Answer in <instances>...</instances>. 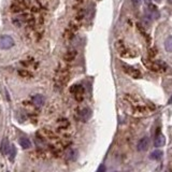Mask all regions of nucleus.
<instances>
[{
  "label": "nucleus",
  "mask_w": 172,
  "mask_h": 172,
  "mask_svg": "<svg viewBox=\"0 0 172 172\" xmlns=\"http://www.w3.org/2000/svg\"><path fill=\"white\" fill-rule=\"evenodd\" d=\"M69 78H70V72L68 67L65 65H60L55 74V84L59 86V87H62V86L67 84L68 81H69Z\"/></svg>",
  "instance_id": "obj_1"
},
{
  "label": "nucleus",
  "mask_w": 172,
  "mask_h": 172,
  "mask_svg": "<svg viewBox=\"0 0 172 172\" xmlns=\"http://www.w3.org/2000/svg\"><path fill=\"white\" fill-rule=\"evenodd\" d=\"M143 64L148 69L152 70L154 72H165L167 70V65L162 62H153L150 59H144L143 58Z\"/></svg>",
  "instance_id": "obj_2"
},
{
  "label": "nucleus",
  "mask_w": 172,
  "mask_h": 172,
  "mask_svg": "<svg viewBox=\"0 0 172 172\" xmlns=\"http://www.w3.org/2000/svg\"><path fill=\"white\" fill-rule=\"evenodd\" d=\"M70 92L74 96V99L76 101H82L84 97V88L80 84H74L70 88Z\"/></svg>",
  "instance_id": "obj_3"
},
{
  "label": "nucleus",
  "mask_w": 172,
  "mask_h": 172,
  "mask_svg": "<svg viewBox=\"0 0 172 172\" xmlns=\"http://www.w3.org/2000/svg\"><path fill=\"white\" fill-rule=\"evenodd\" d=\"M14 45V40L11 36H1L0 37V49H9Z\"/></svg>",
  "instance_id": "obj_4"
},
{
  "label": "nucleus",
  "mask_w": 172,
  "mask_h": 172,
  "mask_svg": "<svg viewBox=\"0 0 172 172\" xmlns=\"http://www.w3.org/2000/svg\"><path fill=\"white\" fill-rule=\"evenodd\" d=\"M145 13H146V17H148L150 19H158L160 16L159 11H158L157 8H156L155 6H153V4H148V8L146 9Z\"/></svg>",
  "instance_id": "obj_5"
},
{
  "label": "nucleus",
  "mask_w": 172,
  "mask_h": 172,
  "mask_svg": "<svg viewBox=\"0 0 172 172\" xmlns=\"http://www.w3.org/2000/svg\"><path fill=\"white\" fill-rule=\"evenodd\" d=\"M123 69H124V71L128 74V75L131 76V78H133V79H140L141 78V72H140L139 70L135 69V68L130 67V66H127V65H123Z\"/></svg>",
  "instance_id": "obj_6"
},
{
  "label": "nucleus",
  "mask_w": 172,
  "mask_h": 172,
  "mask_svg": "<svg viewBox=\"0 0 172 172\" xmlns=\"http://www.w3.org/2000/svg\"><path fill=\"white\" fill-rule=\"evenodd\" d=\"M92 114V112L90 109L84 108V109H82V110H80V112H79V118H80L81 122L86 123V122H88L90 119Z\"/></svg>",
  "instance_id": "obj_7"
},
{
  "label": "nucleus",
  "mask_w": 172,
  "mask_h": 172,
  "mask_svg": "<svg viewBox=\"0 0 172 172\" xmlns=\"http://www.w3.org/2000/svg\"><path fill=\"white\" fill-rule=\"evenodd\" d=\"M165 144H166V137H165L161 132H158L157 135H156L154 145H155L156 148H161V146H164Z\"/></svg>",
  "instance_id": "obj_8"
},
{
  "label": "nucleus",
  "mask_w": 172,
  "mask_h": 172,
  "mask_svg": "<svg viewBox=\"0 0 172 172\" xmlns=\"http://www.w3.org/2000/svg\"><path fill=\"white\" fill-rule=\"evenodd\" d=\"M148 145H150V140H148V138L144 137L142 138L141 140H140L139 142H138V150L141 151V152H144L146 151L148 148Z\"/></svg>",
  "instance_id": "obj_9"
},
{
  "label": "nucleus",
  "mask_w": 172,
  "mask_h": 172,
  "mask_svg": "<svg viewBox=\"0 0 172 172\" xmlns=\"http://www.w3.org/2000/svg\"><path fill=\"white\" fill-rule=\"evenodd\" d=\"M78 150L76 148H69L67 152H66V157H67L68 160H70V161H74V160L78 158Z\"/></svg>",
  "instance_id": "obj_10"
},
{
  "label": "nucleus",
  "mask_w": 172,
  "mask_h": 172,
  "mask_svg": "<svg viewBox=\"0 0 172 172\" xmlns=\"http://www.w3.org/2000/svg\"><path fill=\"white\" fill-rule=\"evenodd\" d=\"M75 57H76V51H74V49H70V51H68L67 53L65 54L64 59H65V62H72Z\"/></svg>",
  "instance_id": "obj_11"
},
{
  "label": "nucleus",
  "mask_w": 172,
  "mask_h": 172,
  "mask_svg": "<svg viewBox=\"0 0 172 172\" xmlns=\"http://www.w3.org/2000/svg\"><path fill=\"white\" fill-rule=\"evenodd\" d=\"M32 102L37 107H41V105H43V103H44V98H43L42 95H35L32 97Z\"/></svg>",
  "instance_id": "obj_12"
},
{
  "label": "nucleus",
  "mask_w": 172,
  "mask_h": 172,
  "mask_svg": "<svg viewBox=\"0 0 172 172\" xmlns=\"http://www.w3.org/2000/svg\"><path fill=\"white\" fill-rule=\"evenodd\" d=\"M11 148V146L9 145L8 140L3 139V141H2V143H1V148H0V151H1L2 155H6V154H9V152H10V148Z\"/></svg>",
  "instance_id": "obj_13"
},
{
  "label": "nucleus",
  "mask_w": 172,
  "mask_h": 172,
  "mask_svg": "<svg viewBox=\"0 0 172 172\" xmlns=\"http://www.w3.org/2000/svg\"><path fill=\"white\" fill-rule=\"evenodd\" d=\"M19 145H21L23 148L27 150V148H31V142L29 141L27 138H21V139H19Z\"/></svg>",
  "instance_id": "obj_14"
},
{
  "label": "nucleus",
  "mask_w": 172,
  "mask_h": 172,
  "mask_svg": "<svg viewBox=\"0 0 172 172\" xmlns=\"http://www.w3.org/2000/svg\"><path fill=\"white\" fill-rule=\"evenodd\" d=\"M161 157H162V152L160 150H155L154 152H152L150 155V158L152 160H158Z\"/></svg>",
  "instance_id": "obj_15"
},
{
  "label": "nucleus",
  "mask_w": 172,
  "mask_h": 172,
  "mask_svg": "<svg viewBox=\"0 0 172 172\" xmlns=\"http://www.w3.org/2000/svg\"><path fill=\"white\" fill-rule=\"evenodd\" d=\"M165 49L167 52L172 53V37H168L165 41Z\"/></svg>",
  "instance_id": "obj_16"
},
{
  "label": "nucleus",
  "mask_w": 172,
  "mask_h": 172,
  "mask_svg": "<svg viewBox=\"0 0 172 172\" xmlns=\"http://www.w3.org/2000/svg\"><path fill=\"white\" fill-rule=\"evenodd\" d=\"M15 156H16V148H15L14 145H11L10 152H9V157H10L11 161H13V160H14Z\"/></svg>",
  "instance_id": "obj_17"
},
{
  "label": "nucleus",
  "mask_w": 172,
  "mask_h": 172,
  "mask_svg": "<svg viewBox=\"0 0 172 172\" xmlns=\"http://www.w3.org/2000/svg\"><path fill=\"white\" fill-rule=\"evenodd\" d=\"M58 125H59L60 128H66L69 126V123H68V121L66 118H62L58 121Z\"/></svg>",
  "instance_id": "obj_18"
},
{
  "label": "nucleus",
  "mask_w": 172,
  "mask_h": 172,
  "mask_svg": "<svg viewBox=\"0 0 172 172\" xmlns=\"http://www.w3.org/2000/svg\"><path fill=\"white\" fill-rule=\"evenodd\" d=\"M19 75L23 78H31V73L27 70H19Z\"/></svg>",
  "instance_id": "obj_19"
},
{
  "label": "nucleus",
  "mask_w": 172,
  "mask_h": 172,
  "mask_svg": "<svg viewBox=\"0 0 172 172\" xmlns=\"http://www.w3.org/2000/svg\"><path fill=\"white\" fill-rule=\"evenodd\" d=\"M131 2H132L135 8H139L140 4H141V0H131Z\"/></svg>",
  "instance_id": "obj_20"
},
{
  "label": "nucleus",
  "mask_w": 172,
  "mask_h": 172,
  "mask_svg": "<svg viewBox=\"0 0 172 172\" xmlns=\"http://www.w3.org/2000/svg\"><path fill=\"white\" fill-rule=\"evenodd\" d=\"M155 54H156V49H151L150 51H148V57L153 58L154 56H155Z\"/></svg>",
  "instance_id": "obj_21"
},
{
  "label": "nucleus",
  "mask_w": 172,
  "mask_h": 172,
  "mask_svg": "<svg viewBox=\"0 0 172 172\" xmlns=\"http://www.w3.org/2000/svg\"><path fill=\"white\" fill-rule=\"evenodd\" d=\"M96 172H105V165H100V166L98 167V169H97Z\"/></svg>",
  "instance_id": "obj_22"
},
{
  "label": "nucleus",
  "mask_w": 172,
  "mask_h": 172,
  "mask_svg": "<svg viewBox=\"0 0 172 172\" xmlns=\"http://www.w3.org/2000/svg\"><path fill=\"white\" fill-rule=\"evenodd\" d=\"M146 4H151V0H144Z\"/></svg>",
  "instance_id": "obj_23"
},
{
  "label": "nucleus",
  "mask_w": 172,
  "mask_h": 172,
  "mask_svg": "<svg viewBox=\"0 0 172 172\" xmlns=\"http://www.w3.org/2000/svg\"><path fill=\"white\" fill-rule=\"evenodd\" d=\"M168 103H169V105H171V103H172V96L170 97V99H169V101H168Z\"/></svg>",
  "instance_id": "obj_24"
},
{
  "label": "nucleus",
  "mask_w": 172,
  "mask_h": 172,
  "mask_svg": "<svg viewBox=\"0 0 172 172\" xmlns=\"http://www.w3.org/2000/svg\"><path fill=\"white\" fill-rule=\"evenodd\" d=\"M168 1H169V3H171V4H172V0H168Z\"/></svg>",
  "instance_id": "obj_25"
},
{
  "label": "nucleus",
  "mask_w": 172,
  "mask_h": 172,
  "mask_svg": "<svg viewBox=\"0 0 172 172\" xmlns=\"http://www.w3.org/2000/svg\"><path fill=\"white\" fill-rule=\"evenodd\" d=\"M157 1H160V0H157Z\"/></svg>",
  "instance_id": "obj_26"
}]
</instances>
